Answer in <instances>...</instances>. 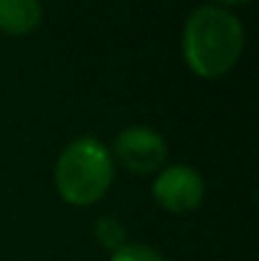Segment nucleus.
Instances as JSON below:
<instances>
[{
    "label": "nucleus",
    "instance_id": "obj_3",
    "mask_svg": "<svg viewBox=\"0 0 259 261\" xmlns=\"http://www.w3.org/2000/svg\"><path fill=\"white\" fill-rule=\"evenodd\" d=\"M112 158L130 173H158L168 160L166 140L150 127H125L112 142Z\"/></svg>",
    "mask_w": 259,
    "mask_h": 261
},
{
    "label": "nucleus",
    "instance_id": "obj_1",
    "mask_svg": "<svg viewBox=\"0 0 259 261\" xmlns=\"http://www.w3.org/2000/svg\"><path fill=\"white\" fill-rule=\"evenodd\" d=\"M244 54L242 20L219 5L196 8L183 25V59L201 79L229 74Z\"/></svg>",
    "mask_w": 259,
    "mask_h": 261
},
{
    "label": "nucleus",
    "instance_id": "obj_5",
    "mask_svg": "<svg viewBox=\"0 0 259 261\" xmlns=\"http://www.w3.org/2000/svg\"><path fill=\"white\" fill-rule=\"evenodd\" d=\"M41 23L38 0H0V31L8 36L33 33Z\"/></svg>",
    "mask_w": 259,
    "mask_h": 261
},
{
    "label": "nucleus",
    "instance_id": "obj_6",
    "mask_svg": "<svg viewBox=\"0 0 259 261\" xmlns=\"http://www.w3.org/2000/svg\"><path fill=\"white\" fill-rule=\"evenodd\" d=\"M94 236L109 251H117L120 246L127 244V231H125V226L117 218H99L94 223Z\"/></svg>",
    "mask_w": 259,
    "mask_h": 261
},
{
    "label": "nucleus",
    "instance_id": "obj_4",
    "mask_svg": "<svg viewBox=\"0 0 259 261\" xmlns=\"http://www.w3.org/2000/svg\"><path fill=\"white\" fill-rule=\"evenodd\" d=\"M203 177L191 165H168L153 182V198L168 213H191L203 203Z\"/></svg>",
    "mask_w": 259,
    "mask_h": 261
},
{
    "label": "nucleus",
    "instance_id": "obj_2",
    "mask_svg": "<svg viewBox=\"0 0 259 261\" xmlns=\"http://www.w3.org/2000/svg\"><path fill=\"white\" fill-rule=\"evenodd\" d=\"M114 180V158L109 147L97 137L72 140L54 168V182L59 195L77 208L94 205L104 198Z\"/></svg>",
    "mask_w": 259,
    "mask_h": 261
},
{
    "label": "nucleus",
    "instance_id": "obj_8",
    "mask_svg": "<svg viewBox=\"0 0 259 261\" xmlns=\"http://www.w3.org/2000/svg\"><path fill=\"white\" fill-rule=\"evenodd\" d=\"M219 5H247L249 0H216Z\"/></svg>",
    "mask_w": 259,
    "mask_h": 261
},
{
    "label": "nucleus",
    "instance_id": "obj_7",
    "mask_svg": "<svg viewBox=\"0 0 259 261\" xmlns=\"http://www.w3.org/2000/svg\"><path fill=\"white\" fill-rule=\"evenodd\" d=\"M109 261H166L160 251L148 244H125L109 254Z\"/></svg>",
    "mask_w": 259,
    "mask_h": 261
}]
</instances>
